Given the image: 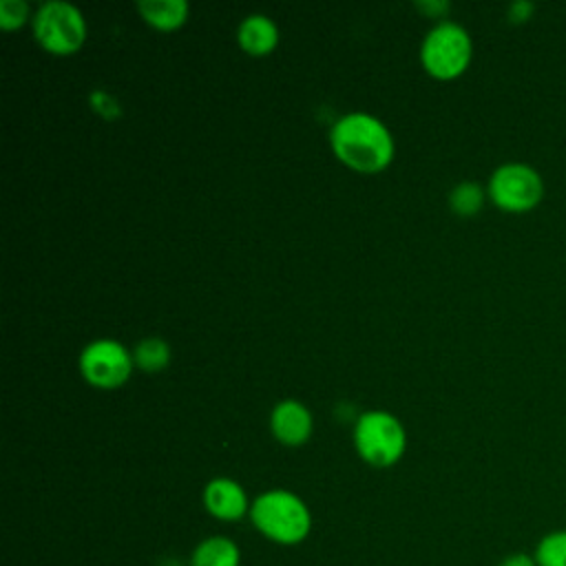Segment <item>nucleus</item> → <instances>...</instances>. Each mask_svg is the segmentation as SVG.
Segmentation results:
<instances>
[{
	"label": "nucleus",
	"instance_id": "20",
	"mask_svg": "<svg viewBox=\"0 0 566 566\" xmlns=\"http://www.w3.org/2000/svg\"><path fill=\"white\" fill-rule=\"evenodd\" d=\"M497 566H537V562H535L533 553L517 551V553H509Z\"/></svg>",
	"mask_w": 566,
	"mask_h": 566
},
{
	"label": "nucleus",
	"instance_id": "10",
	"mask_svg": "<svg viewBox=\"0 0 566 566\" xmlns=\"http://www.w3.org/2000/svg\"><path fill=\"white\" fill-rule=\"evenodd\" d=\"M239 46L254 57L268 55L279 44V27L276 22L265 13H250L239 22L237 29Z\"/></svg>",
	"mask_w": 566,
	"mask_h": 566
},
{
	"label": "nucleus",
	"instance_id": "14",
	"mask_svg": "<svg viewBox=\"0 0 566 566\" xmlns=\"http://www.w3.org/2000/svg\"><path fill=\"white\" fill-rule=\"evenodd\" d=\"M486 199V192L480 184L475 181H460L451 188L449 192V208L458 214V217H473L482 210Z\"/></svg>",
	"mask_w": 566,
	"mask_h": 566
},
{
	"label": "nucleus",
	"instance_id": "15",
	"mask_svg": "<svg viewBox=\"0 0 566 566\" xmlns=\"http://www.w3.org/2000/svg\"><path fill=\"white\" fill-rule=\"evenodd\" d=\"M533 557L537 566H566V528L542 535L535 544Z\"/></svg>",
	"mask_w": 566,
	"mask_h": 566
},
{
	"label": "nucleus",
	"instance_id": "6",
	"mask_svg": "<svg viewBox=\"0 0 566 566\" xmlns=\"http://www.w3.org/2000/svg\"><path fill=\"white\" fill-rule=\"evenodd\" d=\"M486 195L504 212H528L542 201L544 181L528 164L509 161L493 170Z\"/></svg>",
	"mask_w": 566,
	"mask_h": 566
},
{
	"label": "nucleus",
	"instance_id": "17",
	"mask_svg": "<svg viewBox=\"0 0 566 566\" xmlns=\"http://www.w3.org/2000/svg\"><path fill=\"white\" fill-rule=\"evenodd\" d=\"M88 104H91V108L99 115V117H104V119H117L119 115H122V104H119V99L111 93V91H106V88H93L91 91V95H88Z\"/></svg>",
	"mask_w": 566,
	"mask_h": 566
},
{
	"label": "nucleus",
	"instance_id": "8",
	"mask_svg": "<svg viewBox=\"0 0 566 566\" xmlns=\"http://www.w3.org/2000/svg\"><path fill=\"white\" fill-rule=\"evenodd\" d=\"M245 489L232 478H214L203 486L206 511L221 522H239L250 513Z\"/></svg>",
	"mask_w": 566,
	"mask_h": 566
},
{
	"label": "nucleus",
	"instance_id": "12",
	"mask_svg": "<svg viewBox=\"0 0 566 566\" xmlns=\"http://www.w3.org/2000/svg\"><path fill=\"white\" fill-rule=\"evenodd\" d=\"M137 11L150 27L172 31L186 22L190 7L186 0H139Z\"/></svg>",
	"mask_w": 566,
	"mask_h": 566
},
{
	"label": "nucleus",
	"instance_id": "19",
	"mask_svg": "<svg viewBox=\"0 0 566 566\" xmlns=\"http://www.w3.org/2000/svg\"><path fill=\"white\" fill-rule=\"evenodd\" d=\"M416 7L424 15H429V18H440V15H444L449 11V2L447 0H418Z\"/></svg>",
	"mask_w": 566,
	"mask_h": 566
},
{
	"label": "nucleus",
	"instance_id": "3",
	"mask_svg": "<svg viewBox=\"0 0 566 566\" xmlns=\"http://www.w3.org/2000/svg\"><path fill=\"white\" fill-rule=\"evenodd\" d=\"M354 447L367 464L385 469L402 458L407 449V431L394 413L369 409L356 418Z\"/></svg>",
	"mask_w": 566,
	"mask_h": 566
},
{
	"label": "nucleus",
	"instance_id": "1",
	"mask_svg": "<svg viewBox=\"0 0 566 566\" xmlns=\"http://www.w3.org/2000/svg\"><path fill=\"white\" fill-rule=\"evenodd\" d=\"M334 155L358 172H378L394 159V135L385 122L365 111L338 117L329 128Z\"/></svg>",
	"mask_w": 566,
	"mask_h": 566
},
{
	"label": "nucleus",
	"instance_id": "2",
	"mask_svg": "<svg viewBox=\"0 0 566 566\" xmlns=\"http://www.w3.org/2000/svg\"><path fill=\"white\" fill-rule=\"evenodd\" d=\"M250 522L274 544H301L312 531V513L307 504L287 489H270L259 493L250 504Z\"/></svg>",
	"mask_w": 566,
	"mask_h": 566
},
{
	"label": "nucleus",
	"instance_id": "11",
	"mask_svg": "<svg viewBox=\"0 0 566 566\" xmlns=\"http://www.w3.org/2000/svg\"><path fill=\"white\" fill-rule=\"evenodd\" d=\"M239 564H241V551L234 544V539L226 535H210L201 539L190 555V566H239Z\"/></svg>",
	"mask_w": 566,
	"mask_h": 566
},
{
	"label": "nucleus",
	"instance_id": "9",
	"mask_svg": "<svg viewBox=\"0 0 566 566\" xmlns=\"http://www.w3.org/2000/svg\"><path fill=\"white\" fill-rule=\"evenodd\" d=\"M270 429H272V436L281 444L301 447L312 436L314 420H312L310 409L303 402H298L294 398H287V400H281L272 407Z\"/></svg>",
	"mask_w": 566,
	"mask_h": 566
},
{
	"label": "nucleus",
	"instance_id": "5",
	"mask_svg": "<svg viewBox=\"0 0 566 566\" xmlns=\"http://www.w3.org/2000/svg\"><path fill=\"white\" fill-rule=\"evenodd\" d=\"M33 38L53 55H71L86 42V18L66 0L42 2L31 18Z\"/></svg>",
	"mask_w": 566,
	"mask_h": 566
},
{
	"label": "nucleus",
	"instance_id": "13",
	"mask_svg": "<svg viewBox=\"0 0 566 566\" xmlns=\"http://www.w3.org/2000/svg\"><path fill=\"white\" fill-rule=\"evenodd\" d=\"M133 360L135 367H139L142 371L157 374L170 363V345L159 336H148L135 345Z\"/></svg>",
	"mask_w": 566,
	"mask_h": 566
},
{
	"label": "nucleus",
	"instance_id": "7",
	"mask_svg": "<svg viewBox=\"0 0 566 566\" xmlns=\"http://www.w3.org/2000/svg\"><path fill=\"white\" fill-rule=\"evenodd\" d=\"M80 374L99 389L122 387L135 367L133 352L115 338H95L80 352Z\"/></svg>",
	"mask_w": 566,
	"mask_h": 566
},
{
	"label": "nucleus",
	"instance_id": "4",
	"mask_svg": "<svg viewBox=\"0 0 566 566\" xmlns=\"http://www.w3.org/2000/svg\"><path fill=\"white\" fill-rule=\"evenodd\" d=\"M471 35L453 20H440L429 29L420 44V62L436 80H455L462 75L471 62Z\"/></svg>",
	"mask_w": 566,
	"mask_h": 566
},
{
	"label": "nucleus",
	"instance_id": "16",
	"mask_svg": "<svg viewBox=\"0 0 566 566\" xmlns=\"http://www.w3.org/2000/svg\"><path fill=\"white\" fill-rule=\"evenodd\" d=\"M31 18L33 15L27 0H0V27L4 31L22 27Z\"/></svg>",
	"mask_w": 566,
	"mask_h": 566
},
{
	"label": "nucleus",
	"instance_id": "18",
	"mask_svg": "<svg viewBox=\"0 0 566 566\" xmlns=\"http://www.w3.org/2000/svg\"><path fill=\"white\" fill-rule=\"evenodd\" d=\"M533 11H535V4H533V2H528V0H517V2L509 4L506 15H509L511 22L522 24V22H526V20L533 15Z\"/></svg>",
	"mask_w": 566,
	"mask_h": 566
}]
</instances>
